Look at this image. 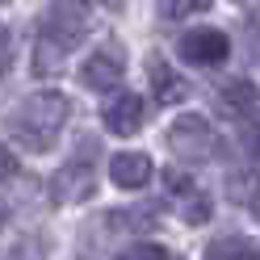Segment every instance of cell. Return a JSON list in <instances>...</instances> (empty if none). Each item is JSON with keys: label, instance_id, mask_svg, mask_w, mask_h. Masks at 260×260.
I'll return each mask as SVG.
<instances>
[{"label": "cell", "instance_id": "obj_2", "mask_svg": "<svg viewBox=\"0 0 260 260\" xmlns=\"http://www.w3.org/2000/svg\"><path fill=\"white\" fill-rule=\"evenodd\" d=\"M72 118V101L55 88H42V92H29L25 101L9 113V139L21 143L25 151H46L55 143V135Z\"/></svg>", "mask_w": 260, "mask_h": 260}, {"label": "cell", "instance_id": "obj_21", "mask_svg": "<svg viewBox=\"0 0 260 260\" xmlns=\"http://www.w3.org/2000/svg\"><path fill=\"white\" fill-rule=\"evenodd\" d=\"M80 5H96V9H122L126 0H80Z\"/></svg>", "mask_w": 260, "mask_h": 260}, {"label": "cell", "instance_id": "obj_3", "mask_svg": "<svg viewBox=\"0 0 260 260\" xmlns=\"http://www.w3.org/2000/svg\"><path fill=\"white\" fill-rule=\"evenodd\" d=\"M168 147L176 159H189V164H214V159H226V143L214 126L198 113H181L168 126Z\"/></svg>", "mask_w": 260, "mask_h": 260}, {"label": "cell", "instance_id": "obj_14", "mask_svg": "<svg viewBox=\"0 0 260 260\" xmlns=\"http://www.w3.org/2000/svg\"><path fill=\"white\" fill-rule=\"evenodd\" d=\"M206 5L210 0H155L159 21H181V17H189V13H202Z\"/></svg>", "mask_w": 260, "mask_h": 260}, {"label": "cell", "instance_id": "obj_4", "mask_svg": "<svg viewBox=\"0 0 260 260\" xmlns=\"http://www.w3.org/2000/svg\"><path fill=\"white\" fill-rule=\"evenodd\" d=\"M84 147L80 155H72L55 176H51V198L59 206H76V202H88L96 193V176H92V155H96V139H80Z\"/></svg>", "mask_w": 260, "mask_h": 260}, {"label": "cell", "instance_id": "obj_1", "mask_svg": "<svg viewBox=\"0 0 260 260\" xmlns=\"http://www.w3.org/2000/svg\"><path fill=\"white\" fill-rule=\"evenodd\" d=\"M88 29H92V21H88V9L80 5V0H55V5H46V13L38 17L34 72L38 76L63 72V63L72 59V51L84 42Z\"/></svg>", "mask_w": 260, "mask_h": 260}, {"label": "cell", "instance_id": "obj_22", "mask_svg": "<svg viewBox=\"0 0 260 260\" xmlns=\"http://www.w3.org/2000/svg\"><path fill=\"white\" fill-rule=\"evenodd\" d=\"M5 218H9V210H5V206H0V222H5Z\"/></svg>", "mask_w": 260, "mask_h": 260}, {"label": "cell", "instance_id": "obj_13", "mask_svg": "<svg viewBox=\"0 0 260 260\" xmlns=\"http://www.w3.org/2000/svg\"><path fill=\"white\" fill-rule=\"evenodd\" d=\"M105 226L109 231H135V235H143V231L155 226V214H143V206H118L105 218Z\"/></svg>", "mask_w": 260, "mask_h": 260}, {"label": "cell", "instance_id": "obj_18", "mask_svg": "<svg viewBox=\"0 0 260 260\" xmlns=\"http://www.w3.org/2000/svg\"><path fill=\"white\" fill-rule=\"evenodd\" d=\"M21 176V164H17V155H13L9 143H0V185H13Z\"/></svg>", "mask_w": 260, "mask_h": 260}, {"label": "cell", "instance_id": "obj_19", "mask_svg": "<svg viewBox=\"0 0 260 260\" xmlns=\"http://www.w3.org/2000/svg\"><path fill=\"white\" fill-rule=\"evenodd\" d=\"M9 63H13V34H9V25L0 21V76L9 72Z\"/></svg>", "mask_w": 260, "mask_h": 260}, {"label": "cell", "instance_id": "obj_16", "mask_svg": "<svg viewBox=\"0 0 260 260\" xmlns=\"http://www.w3.org/2000/svg\"><path fill=\"white\" fill-rule=\"evenodd\" d=\"M164 189H168V198L185 202L189 193H198V181H193L189 172H181V168H168V172H164Z\"/></svg>", "mask_w": 260, "mask_h": 260}, {"label": "cell", "instance_id": "obj_6", "mask_svg": "<svg viewBox=\"0 0 260 260\" xmlns=\"http://www.w3.org/2000/svg\"><path fill=\"white\" fill-rule=\"evenodd\" d=\"M176 55L193 68H222L231 59V38L214 25H198V29H185L181 42H176Z\"/></svg>", "mask_w": 260, "mask_h": 260}, {"label": "cell", "instance_id": "obj_23", "mask_svg": "<svg viewBox=\"0 0 260 260\" xmlns=\"http://www.w3.org/2000/svg\"><path fill=\"white\" fill-rule=\"evenodd\" d=\"M0 5H9V0H0Z\"/></svg>", "mask_w": 260, "mask_h": 260}, {"label": "cell", "instance_id": "obj_11", "mask_svg": "<svg viewBox=\"0 0 260 260\" xmlns=\"http://www.w3.org/2000/svg\"><path fill=\"white\" fill-rule=\"evenodd\" d=\"M226 198H231L235 206H243V210H252V214L260 218V168L231 172V176H226Z\"/></svg>", "mask_w": 260, "mask_h": 260}, {"label": "cell", "instance_id": "obj_5", "mask_svg": "<svg viewBox=\"0 0 260 260\" xmlns=\"http://www.w3.org/2000/svg\"><path fill=\"white\" fill-rule=\"evenodd\" d=\"M122 76H126V46L118 38H105L84 63H80V80H84V88H92V92L118 88Z\"/></svg>", "mask_w": 260, "mask_h": 260}, {"label": "cell", "instance_id": "obj_15", "mask_svg": "<svg viewBox=\"0 0 260 260\" xmlns=\"http://www.w3.org/2000/svg\"><path fill=\"white\" fill-rule=\"evenodd\" d=\"M118 260H172V252L164 248V243L139 239V243H130V248H122V252H118Z\"/></svg>", "mask_w": 260, "mask_h": 260}, {"label": "cell", "instance_id": "obj_17", "mask_svg": "<svg viewBox=\"0 0 260 260\" xmlns=\"http://www.w3.org/2000/svg\"><path fill=\"white\" fill-rule=\"evenodd\" d=\"M9 260H46V239L38 235H25L9 248Z\"/></svg>", "mask_w": 260, "mask_h": 260}, {"label": "cell", "instance_id": "obj_9", "mask_svg": "<svg viewBox=\"0 0 260 260\" xmlns=\"http://www.w3.org/2000/svg\"><path fill=\"white\" fill-rule=\"evenodd\" d=\"M147 72H151V92H155V101H159V105H181L185 96H189V84H185V80L176 76L159 55H151Z\"/></svg>", "mask_w": 260, "mask_h": 260}, {"label": "cell", "instance_id": "obj_20", "mask_svg": "<svg viewBox=\"0 0 260 260\" xmlns=\"http://www.w3.org/2000/svg\"><path fill=\"white\" fill-rule=\"evenodd\" d=\"M243 147H248V151L260 159V118H252L248 126H243Z\"/></svg>", "mask_w": 260, "mask_h": 260}, {"label": "cell", "instance_id": "obj_12", "mask_svg": "<svg viewBox=\"0 0 260 260\" xmlns=\"http://www.w3.org/2000/svg\"><path fill=\"white\" fill-rule=\"evenodd\" d=\"M206 260H260V252L252 248V239H239V235H222L206 248Z\"/></svg>", "mask_w": 260, "mask_h": 260}, {"label": "cell", "instance_id": "obj_8", "mask_svg": "<svg viewBox=\"0 0 260 260\" xmlns=\"http://www.w3.org/2000/svg\"><path fill=\"white\" fill-rule=\"evenodd\" d=\"M155 176V164L147 151H118L109 155V181L118 189H147V181Z\"/></svg>", "mask_w": 260, "mask_h": 260}, {"label": "cell", "instance_id": "obj_10", "mask_svg": "<svg viewBox=\"0 0 260 260\" xmlns=\"http://www.w3.org/2000/svg\"><path fill=\"white\" fill-rule=\"evenodd\" d=\"M256 84L248 76H235V80H226L222 84V92H218V109L222 113H231V118H248L252 113V105H256Z\"/></svg>", "mask_w": 260, "mask_h": 260}, {"label": "cell", "instance_id": "obj_7", "mask_svg": "<svg viewBox=\"0 0 260 260\" xmlns=\"http://www.w3.org/2000/svg\"><path fill=\"white\" fill-rule=\"evenodd\" d=\"M101 118H105V126H109V135L130 139L143 122H147V105H143L139 92H118V96L101 109Z\"/></svg>", "mask_w": 260, "mask_h": 260}]
</instances>
